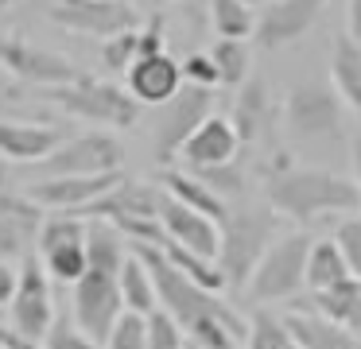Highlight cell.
<instances>
[{"instance_id": "35", "label": "cell", "mask_w": 361, "mask_h": 349, "mask_svg": "<svg viewBox=\"0 0 361 349\" xmlns=\"http://www.w3.org/2000/svg\"><path fill=\"white\" fill-rule=\"evenodd\" d=\"M334 240H338V248H342L350 271L361 279V214H345L334 229Z\"/></svg>"}, {"instance_id": "6", "label": "cell", "mask_w": 361, "mask_h": 349, "mask_svg": "<svg viewBox=\"0 0 361 349\" xmlns=\"http://www.w3.org/2000/svg\"><path fill=\"white\" fill-rule=\"evenodd\" d=\"M43 97L51 105H59L66 116H78V121L94 124V128H133L140 121V101L117 82H105L94 74H78L74 82L63 85H47Z\"/></svg>"}, {"instance_id": "31", "label": "cell", "mask_w": 361, "mask_h": 349, "mask_svg": "<svg viewBox=\"0 0 361 349\" xmlns=\"http://www.w3.org/2000/svg\"><path fill=\"white\" fill-rule=\"evenodd\" d=\"M136 59H140V27L121 31V35H113L102 43V66L109 70V74H128Z\"/></svg>"}, {"instance_id": "41", "label": "cell", "mask_w": 361, "mask_h": 349, "mask_svg": "<svg viewBox=\"0 0 361 349\" xmlns=\"http://www.w3.org/2000/svg\"><path fill=\"white\" fill-rule=\"evenodd\" d=\"M12 4H16V0H0V12H8Z\"/></svg>"}, {"instance_id": "10", "label": "cell", "mask_w": 361, "mask_h": 349, "mask_svg": "<svg viewBox=\"0 0 361 349\" xmlns=\"http://www.w3.org/2000/svg\"><path fill=\"white\" fill-rule=\"evenodd\" d=\"M8 326H16L32 341H43L55 326V279L39 256L20 260V283L8 302Z\"/></svg>"}, {"instance_id": "13", "label": "cell", "mask_w": 361, "mask_h": 349, "mask_svg": "<svg viewBox=\"0 0 361 349\" xmlns=\"http://www.w3.org/2000/svg\"><path fill=\"white\" fill-rule=\"evenodd\" d=\"M0 70H8L12 78L27 85H63L74 82L82 74L66 54L47 51V47L32 43V39H20V35H0Z\"/></svg>"}, {"instance_id": "26", "label": "cell", "mask_w": 361, "mask_h": 349, "mask_svg": "<svg viewBox=\"0 0 361 349\" xmlns=\"http://www.w3.org/2000/svg\"><path fill=\"white\" fill-rule=\"evenodd\" d=\"M330 82L342 93V101L361 113V43L350 35H342L334 43V54H330Z\"/></svg>"}, {"instance_id": "19", "label": "cell", "mask_w": 361, "mask_h": 349, "mask_svg": "<svg viewBox=\"0 0 361 349\" xmlns=\"http://www.w3.org/2000/svg\"><path fill=\"white\" fill-rule=\"evenodd\" d=\"M233 124L241 132V152L245 147H260L268 136H272L276 124V105H272V90H268L264 78H245L237 85L233 97Z\"/></svg>"}, {"instance_id": "9", "label": "cell", "mask_w": 361, "mask_h": 349, "mask_svg": "<svg viewBox=\"0 0 361 349\" xmlns=\"http://www.w3.org/2000/svg\"><path fill=\"white\" fill-rule=\"evenodd\" d=\"M125 163V144L117 140L113 128H90L78 136L63 140L47 159L35 163L43 178L51 175H105V171H121Z\"/></svg>"}, {"instance_id": "18", "label": "cell", "mask_w": 361, "mask_h": 349, "mask_svg": "<svg viewBox=\"0 0 361 349\" xmlns=\"http://www.w3.org/2000/svg\"><path fill=\"white\" fill-rule=\"evenodd\" d=\"M237 155H241V132H237L233 116L210 113L195 132H190V140L183 144L179 159L187 163L190 171H198V167H221V163H233Z\"/></svg>"}, {"instance_id": "34", "label": "cell", "mask_w": 361, "mask_h": 349, "mask_svg": "<svg viewBox=\"0 0 361 349\" xmlns=\"http://www.w3.org/2000/svg\"><path fill=\"white\" fill-rule=\"evenodd\" d=\"M195 175L202 178V183L210 186L218 198H226V202L237 198V194L245 190V171L237 167V159H233V163H221V167H198Z\"/></svg>"}, {"instance_id": "37", "label": "cell", "mask_w": 361, "mask_h": 349, "mask_svg": "<svg viewBox=\"0 0 361 349\" xmlns=\"http://www.w3.org/2000/svg\"><path fill=\"white\" fill-rule=\"evenodd\" d=\"M183 78H187L190 85H206V90H218V70H214V59L202 51H195L187 62H183Z\"/></svg>"}, {"instance_id": "36", "label": "cell", "mask_w": 361, "mask_h": 349, "mask_svg": "<svg viewBox=\"0 0 361 349\" xmlns=\"http://www.w3.org/2000/svg\"><path fill=\"white\" fill-rule=\"evenodd\" d=\"M43 345L47 349H102L94 338H86V333L78 330L74 318H55V326H51V333L43 338Z\"/></svg>"}, {"instance_id": "11", "label": "cell", "mask_w": 361, "mask_h": 349, "mask_svg": "<svg viewBox=\"0 0 361 349\" xmlns=\"http://www.w3.org/2000/svg\"><path fill=\"white\" fill-rule=\"evenodd\" d=\"M51 20L59 27L74 31V35H90L105 43V39L121 35V31L140 27L144 16L128 0H55L51 4Z\"/></svg>"}, {"instance_id": "7", "label": "cell", "mask_w": 361, "mask_h": 349, "mask_svg": "<svg viewBox=\"0 0 361 349\" xmlns=\"http://www.w3.org/2000/svg\"><path fill=\"white\" fill-rule=\"evenodd\" d=\"M311 233L295 229V233H280L276 245L260 256L257 271H252L249 295L257 307H272V302H288L299 291H307V252H311Z\"/></svg>"}, {"instance_id": "16", "label": "cell", "mask_w": 361, "mask_h": 349, "mask_svg": "<svg viewBox=\"0 0 361 349\" xmlns=\"http://www.w3.org/2000/svg\"><path fill=\"white\" fill-rule=\"evenodd\" d=\"M322 8H326V0H268L264 12L257 16V35L252 39L264 51H288L319 23Z\"/></svg>"}, {"instance_id": "8", "label": "cell", "mask_w": 361, "mask_h": 349, "mask_svg": "<svg viewBox=\"0 0 361 349\" xmlns=\"http://www.w3.org/2000/svg\"><path fill=\"white\" fill-rule=\"evenodd\" d=\"M86 237L90 221L82 214H47L39 240H35V256L43 260L55 283H78L82 271L90 268Z\"/></svg>"}, {"instance_id": "1", "label": "cell", "mask_w": 361, "mask_h": 349, "mask_svg": "<svg viewBox=\"0 0 361 349\" xmlns=\"http://www.w3.org/2000/svg\"><path fill=\"white\" fill-rule=\"evenodd\" d=\"M133 252L152 268L159 307L187 330L190 341H198L202 349H245L249 318L237 314L233 302H226L218 291H206L190 276H183L156 245H133Z\"/></svg>"}, {"instance_id": "38", "label": "cell", "mask_w": 361, "mask_h": 349, "mask_svg": "<svg viewBox=\"0 0 361 349\" xmlns=\"http://www.w3.org/2000/svg\"><path fill=\"white\" fill-rule=\"evenodd\" d=\"M16 283H20V271L12 268V260H0V307L8 310L12 295H16Z\"/></svg>"}, {"instance_id": "15", "label": "cell", "mask_w": 361, "mask_h": 349, "mask_svg": "<svg viewBox=\"0 0 361 349\" xmlns=\"http://www.w3.org/2000/svg\"><path fill=\"white\" fill-rule=\"evenodd\" d=\"M47 221V209L32 194L0 190V260H27L35 256V240Z\"/></svg>"}, {"instance_id": "4", "label": "cell", "mask_w": 361, "mask_h": 349, "mask_svg": "<svg viewBox=\"0 0 361 349\" xmlns=\"http://www.w3.org/2000/svg\"><path fill=\"white\" fill-rule=\"evenodd\" d=\"M283 233V217L272 206H237L221 221V248H218V268L226 276V291L249 287L260 256L276 245Z\"/></svg>"}, {"instance_id": "42", "label": "cell", "mask_w": 361, "mask_h": 349, "mask_svg": "<svg viewBox=\"0 0 361 349\" xmlns=\"http://www.w3.org/2000/svg\"><path fill=\"white\" fill-rule=\"evenodd\" d=\"M245 4H252V8H260V4H268V0H245Z\"/></svg>"}, {"instance_id": "32", "label": "cell", "mask_w": 361, "mask_h": 349, "mask_svg": "<svg viewBox=\"0 0 361 349\" xmlns=\"http://www.w3.org/2000/svg\"><path fill=\"white\" fill-rule=\"evenodd\" d=\"M105 349H148V314L125 310L113 322L109 338H105Z\"/></svg>"}, {"instance_id": "40", "label": "cell", "mask_w": 361, "mask_h": 349, "mask_svg": "<svg viewBox=\"0 0 361 349\" xmlns=\"http://www.w3.org/2000/svg\"><path fill=\"white\" fill-rule=\"evenodd\" d=\"M350 163H353V171H357V178H353V183H357V190H361V136L350 140Z\"/></svg>"}, {"instance_id": "24", "label": "cell", "mask_w": 361, "mask_h": 349, "mask_svg": "<svg viewBox=\"0 0 361 349\" xmlns=\"http://www.w3.org/2000/svg\"><path fill=\"white\" fill-rule=\"evenodd\" d=\"M353 279L350 264H345L342 248H338L334 233L330 237H314L311 252H307V291H326V287H338Z\"/></svg>"}, {"instance_id": "27", "label": "cell", "mask_w": 361, "mask_h": 349, "mask_svg": "<svg viewBox=\"0 0 361 349\" xmlns=\"http://www.w3.org/2000/svg\"><path fill=\"white\" fill-rule=\"evenodd\" d=\"M121 299H125V310H136V314L159 310V291H156V279H152V268L136 252H128V260L121 264Z\"/></svg>"}, {"instance_id": "29", "label": "cell", "mask_w": 361, "mask_h": 349, "mask_svg": "<svg viewBox=\"0 0 361 349\" xmlns=\"http://www.w3.org/2000/svg\"><path fill=\"white\" fill-rule=\"evenodd\" d=\"M210 59L214 70H218V82L221 85H241L245 78L252 74V51H249V39H218L210 47Z\"/></svg>"}, {"instance_id": "14", "label": "cell", "mask_w": 361, "mask_h": 349, "mask_svg": "<svg viewBox=\"0 0 361 349\" xmlns=\"http://www.w3.org/2000/svg\"><path fill=\"white\" fill-rule=\"evenodd\" d=\"M121 178H125L121 171H105V175H51V178H35L27 186V194L47 214H86Z\"/></svg>"}, {"instance_id": "30", "label": "cell", "mask_w": 361, "mask_h": 349, "mask_svg": "<svg viewBox=\"0 0 361 349\" xmlns=\"http://www.w3.org/2000/svg\"><path fill=\"white\" fill-rule=\"evenodd\" d=\"M210 23L221 39H252L257 35V8L245 0H210Z\"/></svg>"}, {"instance_id": "5", "label": "cell", "mask_w": 361, "mask_h": 349, "mask_svg": "<svg viewBox=\"0 0 361 349\" xmlns=\"http://www.w3.org/2000/svg\"><path fill=\"white\" fill-rule=\"evenodd\" d=\"M283 128L299 147H326L345 136V101L326 78H299L283 93Z\"/></svg>"}, {"instance_id": "12", "label": "cell", "mask_w": 361, "mask_h": 349, "mask_svg": "<svg viewBox=\"0 0 361 349\" xmlns=\"http://www.w3.org/2000/svg\"><path fill=\"white\" fill-rule=\"evenodd\" d=\"M214 109V90L206 85H183L167 105H159L156 116V159L159 163H171L175 155L183 152V144L190 140V132L210 116Z\"/></svg>"}, {"instance_id": "39", "label": "cell", "mask_w": 361, "mask_h": 349, "mask_svg": "<svg viewBox=\"0 0 361 349\" xmlns=\"http://www.w3.org/2000/svg\"><path fill=\"white\" fill-rule=\"evenodd\" d=\"M345 35L361 43V0H345Z\"/></svg>"}, {"instance_id": "2", "label": "cell", "mask_w": 361, "mask_h": 349, "mask_svg": "<svg viewBox=\"0 0 361 349\" xmlns=\"http://www.w3.org/2000/svg\"><path fill=\"white\" fill-rule=\"evenodd\" d=\"M90 237V268L82 271L78 283H71V318L78 322V330L86 338H94L105 349L113 322L125 314V299H121V264L128 260L125 233L117 225L102 221V217H86Z\"/></svg>"}, {"instance_id": "33", "label": "cell", "mask_w": 361, "mask_h": 349, "mask_svg": "<svg viewBox=\"0 0 361 349\" xmlns=\"http://www.w3.org/2000/svg\"><path fill=\"white\" fill-rule=\"evenodd\" d=\"M148 349H187V330L164 307L148 314Z\"/></svg>"}, {"instance_id": "3", "label": "cell", "mask_w": 361, "mask_h": 349, "mask_svg": "<svg viewBox=\"0 0 361 349\" xmlns=\"http://www.w3.org/2000/svg\"><path fill=\"white\" fill-rule=\"evenodd\" d=\"M264 202L288 221L311 225L326 214H357L361 190L350 175L303 167L291 159V152H276L264 171Z\"/></svg>"}, {"instance_id": "17", "label": "cell", "mask_w": 361, "mask_h": 349, "mask_svg": "<svg viewBox=\"0 0 361 349\" xmlns=\"http://www.w3.org/2000/svg\"><path fill=\"white\" fill-rule=\"evenodd\" d=\"M159 225H164V233L175 240V245L190 248V252H202V256H214L218 260V248H221V221H214V217L198 214V209L183 206L179 198H171V194L159 186Z\"/></svg>"}, {"instance_id": "43", "label": "cell", "mask_w": 361, "mask_h": 349, "mask_svg": "<svg viewBox=\"0 0 361 349\" xmlns=\"http://www.w3.org/2000/svg\"><path fill=\"white\" fill-rule=\"evenodd\" d=\"M187 349H202V345H198V341H190V338H187Z\"/></svg>"}, {"instance_id": "23", "label": "cell", "mask_w": 361, "mask_h": 349, "mask_svg": "<svg viewBox=\"0 0 361 349\" xmlns=\"http://www.w3.org/2000/svg\"><path fill=\"white\" fill-rule=\"evenodd\" d=\"M159 186H164L171 198H179L183 206L198 209V214L214 217V221H226V217H229V202L218 198V194H214L190 167L187 171H164V175H159Z\"/></svg>"}, {"instance_id": "22", "label": "cell", "mask_w": 361, "mask_h": 349, "mask_svg": "<svg viewBox=\"0 0 361 349\" xmlns=\"http://www.w3.org/2000/svg\"><path fill=\"white\" fill-rule=\"evenodd\" d=\"M283 318H288L299 349H357V341H361L353 330H345L342 322H330L326 314H319L307 302H295Z\"/></svg>"}, {"instance_id": "46", "label": "cell", "mask_w": 361, "mask_h": 349, "mask_svg": "<svg viewBox=\"0 0 361 349\" xmlns=\"http://www.w3.org/2000/svg\"><path fill=\"white\" fill-rule=\"evenodd\" d=\"M0 349H4V345H0Z\"/></svg>"}, {"instance_id": "21", "label": "cell", "mask_w": 361, "mask_h": 349, "mask_svg": "<svg viewBox=\"0 0 361 349\" xmlns=\"http://www.w3.org/2000/svg\"><path fill=\"white\" fill-rule=\"evenodd\" d=\"M63 144L55 124L43 121H0V155L12 163H27L35 167L39 159H47L55 147Z\"/></svg>"}, {"instance_id": "20", "label": "cell", "mask_w": 361, "mask_h": 349, "mask_svg": "<svg viewBox=\"0 0 361 349\" xmlns=\"http://www.w3.org/2000/svg\"><path fill=\"white\" fill-rule=\"evenodd\" d=\"M125 78H128V93H133L140 105H156V109L167 105V101L187 85V78H183V62H175L167 51L148 54V59H136Z\"/></svg>"}, {"instance_id": "45", "label": "cell", "mask_w": 361, "mask_h": 349, "mask_svg": "<svg viewBox=\"0 0 361 349\" xmlns=\"http://www.w3.org/2000/svg\"><path fill=\"white\" fill-rule=\"evenodd\" d=\"M357 349H361V341H357Z\"/></svg>"}, {"instance_id": "25", "label": "cell", "mask_w": 361, "mask_h": 349, "mask_svg": "<svg viewBox=\"0 0 361 349\" xmlns=\"http://www.w3.org/2000/svg\"><path fill=\"white\" fill-rule=\"evenodd\" d=\"M307 307H314L319 314H326L330 322H342L345 330L361 333V279H345L338 287H326V291H311Z\"/></svg>"}, {"instance_id": "44", "label": "cell", "mask_w": 361, "mask_h": 349, "mask_svg": "<svg viewBox=\"0 0 361 349\" xmlns=\"http://www.w3.org/2000/svg\"><path fill=\"white\" fill-rule=\"evenodd\" d=\"M0 322H4V307H0Z\"/></svg>"}, {"instance_id": "28", "label": "cell", "mask_w": 361, "mask_h": 349, "mask_svg": "<svg viewBox=\"0 0 361 349\" xmlns=\"http://www.w3.org/2000/svg\"><path fill=\"white\" fill-rule=\"evenodd\" d=\"M245 349H299V341H295V333H291V326L283 314H276V310H268V307H257L249 314Z\"/></svg>"}]
</instances>
